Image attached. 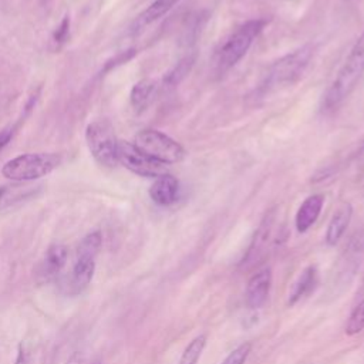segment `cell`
I'll return each mask as SVG.
<instances>
[{
    "label": "cell",
    "instance_id": "1",
    "mask_svg": "<svg viewBox=\"0 0 364 364\" xmlns=\"http://www.w3.org/2000/svg\"><path fill=\"white\" fill-rule=\"evenodd\" d=\"M364 73V33L353 46L346 63L339 72L336 80L324 96V107L327 110L339 107L348 94L354 90L356 84Z\"/></svg>",
    "mask_w": 364,
    "mask_h": 364
},
{
    "label": "cell",
    "instance_id": "2",
    "mask_svg": "<svg viewBox=\"0 0 364 364\" xmlns=\"http://www.w3.org/2000/svg\"><path fill=\"white\" fill-rule=\"evenodd\" d=\"M62 162L63 157L57 152L23 154L8 161L2 166V175L13 182H33L52 174Z\"/></svg>",
    "mask_w": 364,
    "mask_h": 364
},
{
    "label": "cell",
    "instance_id": "3",
    "mask_svg": "<svg viewBox=\"0 0 364 364\" xmlns=\"http://www.w3.org/2000/svg\"><path fill=\"white\" fill-rule=\"evenodd\" d=\"M101 245L103 235L100 231H94L81 239V242L77 246L76 259L67 282L69 293L79 295L90 286L94 278L96 259L100 254Z\"/></svg>",
    "mask_w": 364,
    "mask_h": 364
},
{
    "label": "cell",
    "instance_id": "4",
    "mask_svg": "<svg viewBox=\"0 0 364 364\" xmlns=\"http://www.w3.org/2000/svg\"><path fill=\"white\" fill-rule=\"evenodd\" d=\"M314 53V47L312 45H306L302 49L282 57L278 60L268 72L263 83L261 84L259 91L262 94L278 90L279 87L293 84L297 81L305 73L309 62L312 60Z\"/></svg>",
    "mask_w": 364,
    "mask_h": 364
},
{
    "label": "cell",
    "instance_id": "5",
    "mask_svg": "<svg viewBox=\"0 0 364 364\" xmlns=\"http://www.w3.org/2000/svg\"><path fill=\"white\" fill-rule=\"evenodd\" d=\"M118 141L114 127L107 120H96L86 128V142L94 159L107 168L117 166L118 162Z\"/></svg>",
    "mask_w": 364,
    "mask_h": 364
},
{
    "label": "cell",
    "instance_id": "6",
    "mask_svg": "<svg viewBox=\"0 0 364 364\" xmlns=\"http://www.w3.org/2000/svg\"><path fill=\"white\" fill-rule=\"evenodd\" d=\"M266 25V21L263 19H255L249 21L245 25H242L222 46V49L218 53V69L220 72H227L237 66L239 60L248 53L255 39L261 35Z\"/></svg>",
    "mask_w": 364,
    "mask_h": 364
},
{
    "label": "cell",
    "instance_id": "7",
    "mask_svg": "<svg viewBox=\"0 0 364 364\" xmlns=\"http://www.w3.org/2000/svg\"><path fill=\"white\" fill-rule=\"evenodd\" d=\"M132 144L152 159L165 165L181 162L186 157V149L181 144L166 134L151 128L140 131L134 137Z\"/></svg>",
    "mask_w": 364,
    "mask_h": 364
},
{
    "label": "cell",
    "instance_id": "8",
    "mask_svg": "<svg viewBox=\"0 0 364 364\" xmlns=\"http://www.w3.org/2000/svg\"><path fill=\"white\" fill-rule=\"evenodd\" d=\"M118 162L145 178H158L168 174V165L152 159L128 141H118Z\"/></svg>",
    "mask_w": 364,
    "mask_h": 364
},
{
    "label": "cell",
    "instance_id": "9",
    "mask_svg": "<svg viewBox=\"0 0 364 364\" xmlns=\"http://www.w3.org/2000/svg\"><path fill=\"white\" fill-rule=\"evenodd\" d=\"M273 222H275V211H271L265 215L263 221L261 222L259 228L254 235V239L241 262L242 269L251 271L263 262V259L268 255L272 231H273Z\"/></svg>",
    "mask_w": 364,
    "mask_h": 364
},
{
    "label": "cell",
    "instance_id": "10",
    "mask_svg": "<svg viewBox=\"0 0 364 364\" xmlns=\"http://www.w3.org/2000/svg\"><path fill=\"white\" fill-rule=\"evenodd\" d=\"M43 186L35 182H12L0 184V212L36 198L42 194Z\"/></svg>",
    "mask_w": 364,
    "mask_h": 364
},
{
    "label": "cell",
    "instance_id": "11",
    "mask_svg": "<svg viewBox=\"0 0 364 364\" xmlns=\"http://www.w3.org/2000/svg\"><path fill=\"white\" fill-rule=\"evenodd\" d=\"M272 288V271L269 268H263L256 271L246 285V305L252 310L261 309L271 293Z\"/></svg>",
    "mask_w": 364,
    "mask_h": 364
},
{
    "label": "cell",
    "instance_id": "12",
    "mask_svg": "<svg viewBox=\"0 0 364 364\" xmlns=\"http://www.w3.org/2000/svg\"><path fill=\"white\" fill-rule=\"evenodd\" d=\"M151 200L159 207H169L176 203L179 197V181L171 174L155 178L149 188Z\"/></svg>",
    "mask_w": 364,
    "mask_h": 364
},
{
    "label": "cell",
    "instance_id": "13",
    "mask_svg": "<svg viewBox=\"0 0 364 364\" xmlns=\"http://www.w3.org/2000/svg\"><path fill=\"white\" fill-rule=\"evenodd\" d=\"M67 258H69V251L64 245L55 244V245L49 246V249L46 251V254L40 262L38 275L43 280H50V279L56 278L66 266Z\"/></svg>",
    "mask_w": 364,
    "mask_h": 364
},
{
    "label": "cell",
    "instance_id": "14",
    "mask_svg": "<svg viewBox=\"0 0 364 364\" xmlns=\"http://www.w3.org/2000/svg\"><path fill=\"white\" fill-rule=\"evenodd\" d=\"M323 204H324V197L320 194L312 195L307 200H305V203L300 205V208L296 214L297 232L305 234L316 224V221L322 212Z\"/></svg>",
    "mask_w": 364,
    "mask_h": 364
},
{
    "label": "cell",
    "instance_id": "15",
    "mask_svg": "<svg viewBox=\"0 0 364 364\" xmlns=\"http://www.w3.org/2000/svg\"><path fill=\"white\" fill-rule=\"evenodd\" d=\"M353 217V207L348 203H343L330 220L326 232V242L329 246H334L343 238Z\"/></svg>",
    "mask_w": 364,
    "mask_h": 364
},
{
    "label": "cell",
    "instance_id": "16",
    "mask_svg": "<svg viewBox=\"0 0 364 364\" xmlns=\"http://www.w3.org/2000/svg\"><path fill=\"white\" fill-rule=\"evenodd\" d=\"M157 90H158V86L151 79H144V80H140L137 84H134L130 94V101L132 108L137 113L147 110L148 106L154 101Z\"/></svg>",
    "mask_w": 364,
    "mask_h": 364
},
{
    "label": "cell",
    "instance_id": "17",
    "mask_svg": "<svg viewBox=\"0 0 364 364\" xmlns=\"http://www.w3.org/2000/svg\"><path fill=\"white\" fill-rule=\"evenodd\" d=\"M317 283V269L314 266L306 268L296 282L293 283L290 293H289V305H296L300 299H303L306 295H309Z\"/></svg>",
    "mask_w": 364,
    "mask_h": 364
},
{
    "label": "cell",
    "instance_id": "18",
    "mask_svg": "<svg viewBox=\"0 0 364 364\" xmlns=\"http://www.w3.org/2000/svg\"><path fill=\"white\" fill-rule=\"evenodd\" d=\"M178 2H179V0H155V2L151 6H148L138 16V19L135 22V26L138 29H142L144 26L154 23L155 21L161 19L162 16H165Z\"/></svg>",
    "mask_w": 364,
    "mask_h": 364
},
{
    "label": "cell",
    "instance_id": "19",
    "mask_svg": "<svg viewBox=\"0 0 364 364\" xmlns=\"http://www.w3.org/2000/svg\"><path fill=\"white\" fill-rule=\"evenodd\" d=\"M207 341H208L207 334H200L195 339H193L190 344L186 347L184 353H182L178 364H198L207 347Z\"/></svg>",
    "mask_w": 364,
    "mask_h": 364
},
{
    "label": "cell",
    "instance_id": "20",
    "mask_svg": "<svg viewBox=\"0 0 364 364\" xmlns=\"http://www.w3.org/2000/svg\"><path fill=\"white\" fill-rule=\"evenodd\" d=\"M194 64V59L193 57H186L184 60H181L176 67H174L164 79L165 86L168 87H174L176 84H179L182 81V79H186V76L190 73L191 67Z\"/></svg>",
    "mask_w": 364,
    "mask_h": 364
},
{
    "label": "cell",
    "instance_id": "21",
    "mask_svg": "<svg viewBox=\"0 0 364 364\" xmlns=\"http://www.w3.org/2000/svg\"><path fill=\"white\" fill-rule=\"evenodd\" d=\"M364 330V299L361 303L353 310L347 324H346V334L354 336Z\"/></svg>",
    "mask_w": 364,
    "mask_h": 364
},
{
    "label": "cell",
    "instance_id": "22",
    "mask_svg": "<svg viewBox=\"0 0 364 364\" xmlns=\"http://www.w3.org/2000/svg\"><path fill=\"white\" fill-rule=\"evenodd\" d=\"M70 26H72V21L69 16H64L60 22V25L56 28V30L52 35V43L55 45L56 49H60L62 46H64L70 38Z\"/></svg>",
    "mask_w": 364,
    "mask_h": 364
},
{
    "label": "cell",
    "instance_id": "23",
    "mask_svg": "<svg viewBox=\"0 0 364 364\" xmlns=\"http://www.w3.org/2000/svg\"><path fill=\"white\" fill-rule=\"evenodd\" d=\"M251 351H252V343L246 341L238 346L234 351H231L228 357L222 361V364H245Z\"/></svg>",
    "mask_w": 364,
    "mask_h": 364
},
{
    "label": "cell",
    "instance_id": "24",
    "mask_svg": "<svg viewBox=\"0 0 364 364\" xmlns=\"http://www.w3.org/2000/svg\"><path fill=\"white\" fill-rule=\"evenodd\" d=\"M22 124H25V121L22 118H19L16 123L9 124V125H6V127L0 130V151L5 149L12 142V140L15 138L18 131L21 130Z\"/></svg>",
    "mask_w": 364,
    "mask_h": 364
},
{
    "label": "cell",
    "instance_id": "25",
    "mask_svg": "<svg viewBox=\"0 0 364 364\" xmlns=\"http://www.w3.org/2000/svg\"><path fill=\"white\" fill-rule=\"evenodd\" d=\"M135 53H137V52H135L134 49L127 50V52H121L120 55H117L115 57H113L111 60H108V62L106 63V66H104V69L101 70V73L111 72L113 69H115V67H118V66H121V64L127 63L128 60H131V59L135 56Z\"/></svg>",
    "mask_w": 364,
    "mask_h": 364
},
{
    "label": "cell",
    "instance_id": "26",
    "mask_svg": "<svg viewBox=\"0 0 364 364\" xmlns=\"http://www.w3.org/2000/svg\"><path fill=\"white\" fill-rule=\"evenodd\" d=\"M15 364H26V354L23 350L19 351V356H18V360Z\"/></svg>",
    "mask_w": 364,
    "mask_h": 364
},
{
    "label": "cell",
    "instance_id": "27",
    "mask_svg": "<svg viewBox=\"0 0 364 364\" xmlns=\"http://www.w3.org/2000/svg\"><path fill=\"white\" fill-rule=\"evenodd\" d=\"M347 2H351V0H347Z\"/></svg>",
    "mask_w": 364,
    "mask_h": 364
},
{
    "label": "cell",
    "instance_id": "28",
    "mask_svg": "<svg viewBox=\"0 0 364 364\" xmlns=\"http://www.w3.org/2000/svg\"><path fill=\"white\" fill-rule=\"evenodd\" d=\"M96 364H100V363H96Z\"/></svg>",
    "mask_w": 364,
    "mask_h": 364
}]
</instances>
